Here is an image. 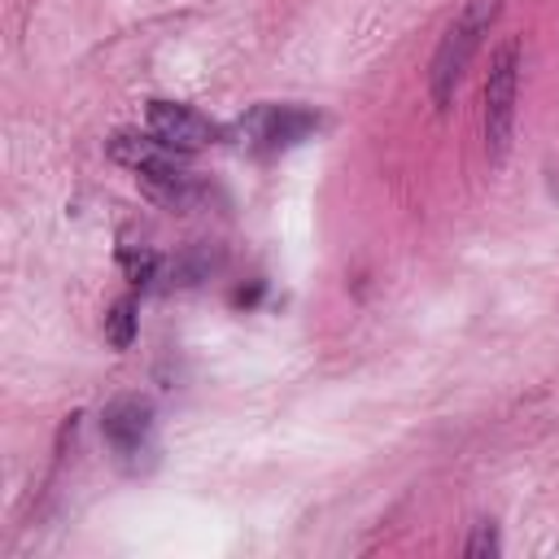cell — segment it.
I'll return each instance as SVG.
<instances>
[{
    "instance_id": "obj_1",
    "label": "cell",
    "mask_w": 559,
    "mask_h": 559,
    "mask_svg": "<svg viewBox=\"0 0 559 559\" xmlns=\"http://www.w3.org/2000/svg\"><path fill=\"white\" fill-rule=\"evenodd\" d=\"M498 13H502V0H463V9L450 17V26L432 52V100L437 105H445L454 96V83L463 79L467 61L476 57V48L489 35Z\"/></svg>"
},
{
    "instance_id": "obj_2",
    "label": "cell",
    "mask_w": 559,
    "mask_h": 559,
    "mask_svg": "<svg viewBox=\"0 0 559 559\" xmlns=\"http://www.w3.org/2000/svg\"><path fill=\"white\" fill-rule=\"evenodd\" d=\"M515 96H520V44L507 39L489 57V74H485V148L493 162H502L515 131Z\"/></svg>"
},
{
    "instance_id": "obj_3",
    "label": "cell",
    "mask_w": 559,
    "mask_h": 559,
    "mask_svg": "<svg viewBox=\"0 0 559 559\" xmlns=\"http://www.w3.org/2000/svg\"><path fill=\"white\" fill-rule=\"evenodd\" d=\"M109 153L118 157V162H127L131 170H140V179L153 188V192H162V197H183L188 192V170H183V153L179 148H170V144H162L153 131L148 135H131V131H122V135H114V144H109Z\"/></svg>"
},
{
    "instance_id": "obj_4",
    "label": "cell",
    "mask_w": 559,
    "mask_h": 559,
    "mask_svg": "<svg viewBox=\"0 0 559 559\" xmlns=\"http://www.w3.org/2000/svg\"><path fill=\"white\" fill-rule=\"evenodd\" d=\"M319 127V118L301 105H258L240 118V140L258 153H280L293 148L297 140H306Z\"/></svg>"
},
{
    "instance_id": "obj_5",
    "label": "cell",
    "mask_w": 559,
    "mask_h": 559,
    "mask_svg": "<svg viewBox=\"0 0 559 559\" xmlns=\"http://www.w3.org/2000/svg\"><path fill=\"white\" fill-rule=\"evenodd\" d=\"M100 432L109 441V450L122 463H135L148 450V432H153V411L140 397H114L100 415Z\"/></svg>"
},
{
    "instance_id": "obj_6",
    "label": "cell",
    "mask_w": 559,
    "mask_h": 559,
    "mask_svg": "<svg viewBox=\"0 0 559 559\" xmlns=\"http://www.w3.org/2000/svg\"><path fill=\"white\" fill-rule=\"evenodd\" d=\"M148 131L179 153H197L218 135L205 114H197L192 105H179V100H148Z\"/></svg>"
},
{
    "instance_id": "obj_7",
    "label": "cell",
    "mask_w": 559,
    "mask_h": 559,
    "mask_svg": "<svg viewBox=\"0 0 559 559\" xmlns=\"http://www.w3.org/2000/svg\"><path fill=\"white\" fill-rule=\"evenodd\" d=\"M498 550V537H493V528L489 524H480L476 528V537L467 542V555H493Z\"/></svg>"
},
{
    "instance_id": "obj_8",
    "label": "cell",
    "mask_w": 559,
    "mask_h": 559,
    "mask_svg": "<svg viewBox=\"0 0 559 559\" xmlns=\"http://www.w3.org/2000/svg\"><path fill=\"white\" fill-rule=\"evenodd\" d=\"M109 336H114L118 345H127V341H131V306H127V301L114 310V332H109Z\"/></svg>"
}]
</instances>
